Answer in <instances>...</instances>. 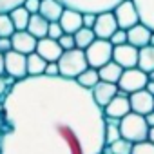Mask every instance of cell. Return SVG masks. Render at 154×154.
<instances>
[{"label": "cell", "instance_id": "cell-1", "mask_svg": "<svg viewBox=\"0 0 154 154\" xmlns=\"http://www.w3.org/2000/svg\"><path fill=\"white\" fill-rule=\"evenodd\" d=\"M0 100V154H100L105 147L103 109L76 80L26 76Z\"/></svg>", "mask_w": 154, "mask_h": 154}, {"label": "cell", "instance_id": "cell-2", "mask_svg": "<svg viewBox=\"0 0 154 154\" xmlns=\"http://www.w3.org/2000/svg\"><path fill=\"white\" fill-rule=\"evenodd\" d=\"M87 67H89V63H87L85 51L78 49V47L63 51L60 60H58L60 76L62 78H69V80H76Z\"/></svg>", "mask_w": 154, "mask_h": 154}, {"label": "cell", "instance_id": "cell-3", "mask_svg": "<svg viewBox=\"0 0 154 154\" xmlns=\"http://www.w3.org/2000/svg\"><path fill=\"white\" fill-rule=\"evenodd\" d=\"M120 132H122V138H125V140H129L132 143L147 140V136H149V125L145 122V116L131 111L129 114H125L120 120Z\"/></svg>", "mask_w": 154, "mask_h": 154}, {"label": "cell", "instance_id": "cell-4", "mask_svg": "<svg viewBox=\"0 0 154 154\" xmlns=\"http://www.w3.org/2000/svg\"><path fill=\"white\" fill-rule=\"evenodd\" d=\"M112 49L114 45L105 40V38H96L87 49H85V56H87V63L89 67L100 69L102 65H105L107 62L112 60Z\"/></svg>", "mask_w": 154, "mask_h": 154}, {"label": "cell", "instance_id": "cell-5", "mask_svg": "<svg viewBox=\"0 0 154 154\" xmlns=\"http://www.w3.org/2000/svg\"><path fill=\"white\" fill-rule=\"evenodd\" d=\"M147 82H149V74L145 71H141L140 67H131V69H123L118 80V89L127 94H132L140 89H145Z\"/></svg>", "mask_w": 154, "mask_h": 154}, {"label": "cell", "instance_id": "cell-6", "mask_svg": "<svg viewBox=\"0 0 154 154\" xmlns=\"http://www.w3.org/2000/svg\"><path fill=\"white\" fill-rule=\"evenodd\" d=\"M65 8L78 9L82 13H103L112 11L122 0H60Z\"/></svg>", "mask_w": 154, "mask_h": 154}, {"label": "cell", "instance_id": "cell-7", "mask_svg": "<svg viewBox=\"0 0 154 154\" xmlns=\"http://www.w3.org/2000/svg\"><path fill=\"white\" fill-rule=\"evenodd\" d=\"M112 13L116 17L118 27H122V29H131L132 26L140 24V13H138L134 0H122L112 9Z\"/></svg>", "mask_w": 154, "mask_h": 154}, {"label": "cell", "instance_id": "cell-8", "mask_svg": "<svg viewBox=\"0 0 154 154\" xmlns=\"http://www.w3.org/2000/svg\"><path fill=\"white\" fill-rule=\"evenodd\" d=\"M4 67L6 74L13 76L15 80H22L27 76V54L18 53L15 49L8 51L4 54Z\"/></svg>", "mask_w": 154, "mask_h": 154}, {"label": "cell", "instance_id": "cell-9", "mask_svg": "<svg viewBox=\"0 0 154 154\" xmlns=\"http://www.w3.org/2000/svg\"><path fill=\"white\" fill-rule=\"evenodd\" d=\"M138 54H140V49L129 42L122 44V45H114V49H112V60L116 63H120L123 69L138 67Z\"/></svg>", "mask_w": 154, "mask_h": 154}, {"label": "cell", "instance_id": "cell-10", "mask_svg": "<svg viewBox=\"0 0 154 154\" xmlns=\"http://www.w3.org/2000/svg\"><path fill=\"white\" fill-rule=\"evenodd\" d=\"M129 112H131V100H129V94L123 91H118V94L103 107V116L116 118V120H122Z\"/></svg>", "mask_w": 154, "mask_h": 154}, {"label": "cell", "instance_id": "cell-11", "mask_svg": "<svg viewBox=\"0 0 154 154\" xmlns=\"http://www.w3.org/2000/svg\"><path fill=\"white\" fill-rule=\"evenodd\" d=\"M118 29V22H116V17L112 11H103V13H98L96 15V22H94V35L96 38H105L109 40L111 35Z\"/></svg>", "mask_w": 154, "mask_h": 154}, {"label": "cell", "instance_id": "cell-12", "mask_svg": "<svg viewBox=\"0 0 154 154\" xmlns=\"http://www.w3.org/2000/svg\"><path fill=\"white\" fill-rule=\"evenodd\" d=\"M129 100H131V111L132 112L145 116L150 111H154V96L147 89H140V91L129 94Z\"/></svg>", "mask_w": 154, "mask_h": 154}, {"label": "cell", "instance_id": "cell-13", "mask_svg": "<svg viewBox=\"0 0 154 154\" xmlns=\"http://www.w3.org/2000/svg\"><path fill=\"white\" fill-rule=\"evenodd\" d=\"M36 53L42 58H45L47 62H58L60 56H62V53H63V49H62V45H60L58 40L44 36V38H40L36 42Z\"/></svg>", "mask_w": 154, "mask_h": 154}, {"label": "cell", "instance_id": "cell-14", "mask_svg": "<svg viewBox=\"0 0 154 154\" xmlns=\"http://www.w3.org/2000/svg\"><path fill=\"white\" fill-rule=\"evenodd\" d=\"M118 84H111V82H103V80H100L93 89H91V94H93V98H94V102L103 109L116 94H118Z\"/></svg>", "mask_w": 154, "mask_h": 154}, {"label": "cell", "instance_id": "cell-15", "mask_svg": "<svg viewBox=\"0 0 154 154\" xmlns=\"http://www.w3.org/2000/svg\"><path fill=\"white\" fill-rule=\"evenodd\" d=\"M36 38L27 31V29H22V31H15L11 35V44H13V49L18 51V53H24V54H31L36 51Z\"/></svg>", "mask_w": 154, "mask_h": 154}, {"label": "cell", "instance_id": "cell-16", "mask_svg": "<svg viewBox=\"0 0 154 154\" xmlns=\"http://www.w3.org/2000/svg\"><path fill=\"white\" fill-rule=\"evenodd\" d=\"M60 26L63 29V33H69V35H74L80 27H84V22H82V11L78 9H71V8H65L62 17H60Z\"/></svg>", "mask_w": 154, "mask_h": 154}, {"label": "cell", "instance_id": "cell-17", "mask_svg": "<svg viewBox=\"0 0 154 154\" xmlns=\"http://www.w3.org/2000/svg\"><path fill=\"white\" fill-rule=\"evenodd\" d=\"M150 35H152V31H150L145 24L140 22V24L132 26L131 29H127V42L140 49V47L149 45V42H150Z\"/></svg>", "mask_w": 154, "mask_h": 154}, {"label": "cell", "instance_id": "cell-18", "mask_svg": "<svg viewBox=\"0 0 154 154\" xmlns=\"http://www.w3.org/2000/svg\"><path fill=\"white\" fill-rule=\"evenodd\" d=\"M65 6L60 0H42L40 2V15L47 20V22H58L62 13H63Z\"/></svg>", "mask_w": 154, "mask_h": 154}, {"label": "cell", "instance_id": "cell-19", "mask_svg": "<svg viewBox=\"0 0 154 154\" xmlns=\"http://www.w3.org/2000/svg\"><path fill=\"white\" fill-rule=\"evenodd\" d=\"M140 13V22L154 31V0H134Z\"/></svg>", "mask_w": 154, "mask_h": 154}, {"label": "cell", "instance_id": "cell-20", "mask_svg": "<svg viewBox=\"0 0 154 154\" xmlns=\"http://www.w3.org/2000/svg\"><path fill=\"white\" fill-rule=\"evenodd\" d=\"M122 72H123V67H122L120 63H116L114 60L107 62L105 65H102V67L98 69L100 80H103V82H111V84H118Z\"/></svg>", "mask_w": 154, "mask_h": 154}, {"label": "cell", "instance_id": "cell-21", "mask_svg": "<svg viewBox=\"0 0 154 154\" xmlns=\"http://www.w3.org/2000/svg\"><path fill=\"white\" fill-rule=\"evenodd\" d=\"M47 29H49V22H47L40 13L31 15L29 24H27V31H29L36 40H40V38L47 36Z\"/></svg>", "mask_w": 154, "mask_h": 154}, {"label": "cell", "instance_id": "cell-22", "mask_svg": "<svg viewBox=\"0 0 154 154\" xmlns=\"http://www.w3.org/2000/svg\"><path fill=\"white\" fill-rule=\"evenodd\" d=\"M47 60L42 58L36 51L27 54V76H42L45 72Z\"/></svg>", "mask_w": 154, "mask_h": 154}, {"label": "cell", "instance_id": "cell-23", "mask_svg": "<svg viewBox=\"0 0 154 154\" xmlns=\"http://www.w3.org/2000/svg\"><path fill=\"white\" fill-rule=\"evenodd\" d=\"M138 67L141 71H145L147 74L150 71H154V45H145L140 47V54H138Z\"/></svg>", "mask_w": 154, "mask_h": 154}, {"label": "cell", "instance_id": "cell-24", "mask_svg": "<svg viewBox=\"0 0 154 154\" xmlns=\"http://www.w3.org/2000/svg\"><path fill=\"white\" fill-rule=\"evenodd\" d=\"M9 17L13 20V26L17 31H22V29H27V24H29V18H31V13L24 8V6H18L15 9L9 11Z\"/></svg>", "mask_w": 154, "mask_h": 154}, {"label": "cell", "instance_id": "cell-25", "mask_svg": "<svg viewBox=\"0 0 154 154\" xmlns=\"http://www.w3.org/2000/svg\"><path fill=\"white\" fill-rule=\"evenodd\" d=\"M96 40V35L91 27H80L78 31L74 33V42H76V47L78 49H87L93 42Z\"/></svg>", "mask_w": 154, "mask_h": 154}, {"label": "cell", "instance_id": "cell-26", "mask_svg": "<svg viewBox=\"0 0 154 154\" xmlns=\"http://www.w3.org/2000/svg\"><path fill=\"white\" fill-rule=\"evenodd\" d=\"M76 82H78L82 87H85V89H93L98 82H100V74H98V69H94V67H87L78 78H76Z\"/></svg>", "mask_w": 154, "mask_h": 154}, {"label": "cell", "instance_id": "cell-27", "mask_svg": "<svg viewBox=\"0 0 154 154\" xmlns=\"http://www.w3.org/2000/svg\"><path fill=\"white\" fill-rule=\"evenodd\" d=\"M120 138H122V132H120V120L105 116V143L111 145L112 141H116V140H120Z\"/></svg>", "mask_w": 154, "mask_h": 154}, {"label": "cell", "instance_id": "cell-28", "mask_svg": "<svg viewBox=\"0 0 154 154\" xmlns=\"http://www.w3.org/2000/svg\"><path fill=\"white\" fill-rule=\"evenodd\" d=\"M15 31L17 29L13 26L9 13H0V36H11Z\"/></svg>", "mask_w": 154, "mask_h": 154}, {"label": "cell", "instance_id": "cell-29", "mask_svg": "<svg viewBox=\"0 0 154 154\" xmlns=\"http://www.w3.org/2000/svg\"><path fill=\"white\" fill-rule=\"evenodd\" d=\"M132 145H134L132 141H129L125 138H120V140L111 143V150H112V154H131L132 152Z\"/></svg>", "mask_w": 154, "mask_h": 154}, {"label": "cell", "instance_id": "cell-30", "mask_svg": "<svg viewBox=\"0 0 154 154\" xmlns=\"http://www.w3.org/2000/svg\"><path fill=\"white\" fill-rule=\"evenodd\" d=\"M131 154H154V143L149 140L138 141L132 145V152Z\"/></svg>", "mask_w": 154, "mask_h": 154}, {"label": "cell", "instance_id": "cell-31", "mask_svg": "<svg viewBox=\"0 0 154 154\" xmlns=\"http://www.w3.org/2000/svg\"><path fill=\"white\" fill-rule=\"evenodd\" d=\"M15 78L13 76H9V74H2L0 76V98H4L8 93H9V89L15 85Z\"/></svg>", "mask_w": 154, "mask_h": 154}, {"label": "cell", "instance_id": "cell-32", "mask_svg": "<svg viewBox=\"0 0 154 154\" xmlns=\"http://www.w3.org/2000/svg\"><path fill=\"white\" fill-rule=\"evenodd\" d=\"M109 42H111L112 45H122V44H127V29H122V27H118V29H116V31L111 35Z\"/></svg>", "mask_w": 154, "mask_h": 154}, {"label": "cell", "instance_id": "cell-33", "mask_svg": "<svg viewBox=\"0 0 154 154\" xmlns=\"http://www.w3.org/2000/svg\"><path fill=\"white\" fill-rule=\"evenodd\" d=\"M60 45L63 51H69V49H74L76 47V42H74V35H69V33H63L60 38H58Z\"/></svg>", "mask_w": 154, "mask_h": 154}, {"label": "cell", "instance_id": "cell-34", "mask_svg": "<svg viewBox=\"0 0 154 154\" xmlns=\"http://www.w3.org/2000/svg\"><path fill=\"white\" fill-rule=\"evenodd\" d=\"M24 4V0H0V13H9L11 9Z\"/></svg>", "mask_w": 154, "mask_h": 154}, {"label": "cell", "instance_id": "cell-35", "mask_svg": "<svg viewBox=\"0 0 154 154\" xmlns=\"http://www.w3.org/2000/svg\"><path fill=\"white\" fill-rule=\"evenodd\" d=\"M62 35H63V29H62L60 22H49L47 36H49V38H54V40H58V38H60Z\"/></svg>", "mask_w": 154, "mask_h": 154}, {"label": "cell", "instance_id": "cell-36", "mask_svg": "<svg viewBox=\"0 0 154 154\" xmlns=\"http://www.w3.org/2000/svg\"><path fill=\"white\" fill-rule=\"evenodd\" d=\"M40 2H42V0H24V8L31 13V15H36L38 11H40Z\"/></svg>", "mask_w": 154, "mask_h": 154}, {"label": "cell", "instance_id": "cell-37", "mask_svg": "<svg viewBox=\"0 0 154 154\" xmlns=\"http://www.w3.org/2000/svg\"><path fill=\"white\" fill-rule=\"evenodd\" d=\"M82 22H84V27H94V22H96V13H82Z\"/></svg>", "mask_w": 154, "mask_h": 154}, {"label": "cell", "instance_id": "cell-38", "mask_svg": "<svg viewBox=\"0 0 154 154\" xmlns=\"http://www.w3.org/2000/svg\"><path fill=\"white\" fill-rule=\"evenodd\" d=\"M13 49V44H11V36H0V53L6 54L8 51Z\"/></svg>", "mask_w": 154, "mask_h": 154}, {"label": "cell", "instance_id": "cell-39", "mask_svg": "<svg viewBox=\"0 0 154 154\" xmlns=\"http://www.w3.org/2000/svg\"><path fill=\"white\" fill-rule=\"evenodd\" d=\"M47 76H60V69H58V62H47L45 65V72Z\"/></svg>", "mask_w": 154, "mask_h": 154}, {"label": "cell", "instance_id": "cell-40", "mask_svg": "<svg viewBox=\"0 0 154 154\" xmlns=\"http://www.w3.org/2000/svg\"><path fill=\"white\" fill-rule=\"evenodd\" d=\"M145 122L149 127H154V111H150L149 114H145Z\"/></svg>", "mask_w": 154, "mask_h": 154}, {"label": "cell", "instance_id": "cell-41", "mask_svg": "<svg viewBox=\"0 0 154 154\" xmlns=\"http://www.w3.org/2000/svg\"><path fill=\"white\" fill-rule=\"evenodd\" d=\"M145 89L154 96V80H149V82H147V85H145Z\"/></svg>", "mask_w": 154, "mask_h": 154}, {"label": "cell", "instance_id": "cell-42", "mask_svg": "<svg viewBox=\"0 0 154 154\" xmlns=\"http://www.w3.org/2000/svg\"><path fill=\"white\" fill-rule=\"evenodd\" d=\"M6 74V67H4V54L0 53V76Z\"/></svg>", "mask_w": 154, "mask_h": 154}, {"label": "cell", "instance_id": "cell-43", "mask_svg": "<svg viewBox=\"0 0 154 154\" xmlns=\"http://www.w3.org/2000/svg\"><path fill=\"white\" fill-rule=\"evenodd\" d=\"M4 129H6V122H4V112L0 114V136L4 134Z\"/></svg>", "mask_w": 154, "mask_h": 154}, {"label": "cell", "instance_id": "cell-44", "mask_svg": "<svg viewBox=\"0 0 154 154\" xmlns=\"http://www.w3.org/2000/svg\"><path fill=\"white\" fill-rule=\"evenodd\" d=\"M147 140L154 143V127H149V136H147Z\"/></svg>", "mask_w": 154, "mask_h": 154}, {"label": "cell", "instance_id": "cell-45", "mask_svg": "<svg viewBox=\"0 0 154 154\" xmlns=\"http://www.w3.org/2000/svg\"><path fill=\"white\" fill-rule=\"evenodd\" d=\"M149 45H154V31H152V35H150V42H149Z\"/></svg>", "mask_w": 154, "mask_h": 154}, {"label": "cell", "instance_id": "cell-46", "mask_svg": "<svg viewBox=\"0 0 154 154\" xmlns=\"http://www.w3.org/2000/svg\"><path fill=\"white\" fill-rule=\"evenodd\" d=\"M149 80H154V71H150V72H149Z\"/></svg>", "mask_w": 154, "mask_h": 154}]
</instances>
